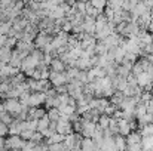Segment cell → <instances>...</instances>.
I'll list each match as a JSON object with an SVG mask.
<instances>
[{"instance_id":"obj_25","label":"cell","mask_w":153,"mask_h":151,"mask_svg":"<svg viewBox=\"0 0 153 151\" xmlns=\"http://www.w3.org/2000/svg\"><path fill=\"white\" fill-rule=\"evenodd\" d=\"M131 73H132L134 76H138V74H141V73H144V68H143V65H141V62H140V61H135V62L132 64V68H131Z\"/></svg>"},{"instance_id":"obj_3","label":"cell","mask_w":153,"mask_h":151,"mask_svg":"<svg viewBox=\"0 0 153 151\" xmlns=\"http://www.w3.org/2000/svg\"><path fill=\"white\" fill-rule=\"evenodd\" d=\"M80 122H82V130H80V135H83V138H92L94 136V132L97 129V123L94 122H89L83 117H80Z\"/></svg>"},{"instance_id":"obj_30","label":"cell","mask_w":153,"mask_h":151,"mask_svg":"<svg viewBox=\"0 0 153 151\" xmlns=\"http://www.w3.org/2000/svg\"><path fill=\"white\" fill-rule=\"evenodd\" d=\"M108 120H110V117H108V116L101 114V116H100V119H98V122H97V124H98L101 129H107V126H108Z\"/></svg>"},{"instance_id":"obj_2","label":"cell","mask_w":153,"mask_h":151,"mask_svg":"<svg viewBox=\"0 0 153 151\" xmlns=\"http://www.w3.org/2000/svg\"><path fill=\"white\" fill-rule=\"evenodd\" d=\"M4 141H6L7 150H12V151H22L25 142H27V141H24L19 135H10V136H9L7 139H4Z\"/></svg>"},{"instance_id":"obj_1","label":"cell","mask_w":153,"mask_h":151,"mask_svg":"<svg viewBox=\"0 0 153 151\" xmlns=\"http://www.w3.org/2000/svg\"><path fill=\"white\" fill-rule=\"evenodd\" d=\"M3 107H4V110L15 119V117L21 113V110H22L24 105L16 99V98H7V99H4V102H3Z\"/></svg>"},{"instance_id":"obj_22","label":"cell","mask_w":153,"mask_h":151,"mask_svg":"<svg viewBox=\"0 0 153 151\" xmlns=\"http://www.w3.org/2000/svg\"><path fill=\"white\" fill-rule=\"evenodd\" d=\"M141 150H153V136H141Z\"/></svg>"},{"instance_id":"obj_41","label":"cell","mask_w":153,"mask_h":151,"mask_svg":"<svg viewBox=\"0 0 153 151\" xmlns=\"http://www.w3.org/2000/svg\"><path fill=\"white\" fill-rule=\"evenodd\" d=\"M1 83H3V79H1V77H0V85H1Z\"/></svg>"},{"instance_id":"obj_11","label":"cell","mask_w":153,"mask_h":151,"mask_svg":"<svg viewBox=\"0 0 153 151\" xmlns=\"http://www.w3.org/2000/svg\"><path fill=\"white\" fill-rule=\"evenodd\" d=\"M126 145H135V144H140L141 142V133L140 130H131L126 136Z\"/></svg>"},{"instance_id":"obj_26","label":"cell","mask_w":153,"mask_h":151,"mask_svg":"<svg viewBox=\"0 0 153 151\" xmlns=\"http://www.w3.org/2000/svg\"><path fill=\"white\" fill-rule=\"evenodd\" d=\"M89 3H91L95 9H98L100 12H102L104 7L107 6V0H89Z\"/></svg>"},{"instance_id":"obj_31","label":"cell","mask_w":153,"mask_h":151,"mask_svg":"<svg viewBox=\"0 0 153 151\" xmlns=\"http://www.w3.org/2000/svg\"><path fill=\"white\" fill-rule=\"evenodd\" d=\"M122 3L123 0H107V6H110L113 10H117L122 7Z\"/></svg>"},{"instance_id":"obj_18","label":"cell","mask_w":153,"mask_h":151,"mask_svg":"<svg viewBox=\"0 0 153 151\" xmlns=\"http://www.w3.org/2000/svg\"><path fill=\"white\" fill-rule=\"evenodd\" d=\"M113 141H114V145L117 147V150L119 151H125L126 150V139H125V136H122V135H114L113 136Z\"/></svg>"},{"instance_id":"obj_35","label":"cell","mask_w":153,"mask_h":151,"mask_svg":"<svg viewBox=\"0 0 153 151\" xmlns=\"http://www.w3.org/2000/svg\"><path fill=\"white\" fill-rule=\"evenodd\" d=\"M4 46L9 48V49H12L13 46H16V39H15V37H6V43H4Z\"/></svg>"},{"instance_id":"obj_40","label":"cell","mask_w":153,"mask_h":151,"mask_svg":"<svg viewBox=\"0 0 153 151\" xmlns=\"http://www.w3.org/2000/svg\"><path fill=\"white\" fill-rule=\"evenodd\" d=\"M31 1H36V3H40V1H43V0H31Z\"/></svg>"},{"instance_id":"obj_32","label":"cell","mask_w":153,"mask_h":151,"mask_svg":"<svg viewBox=\"0 0 153 151\" xmlns=\"http://www.w3.org/2000/svg\"><path fill=\"white\" fill-rule=\"evenodd\" d=\"M48 151H68V150L64 147L62 142H59V144H51V145H48Z\"/></svg>"},{"instance_id":"obj_13","label":"cell","mask_w":153,"mask_h":151,"mask_svg":"<svg viewBox=\"0 0 153 151\" xmlns=\"http://www.w3.org/2000/svg\"><path fill=\"white\" fill-rule=\"evenodd\" d=\"M80 148L83 151H97L95 142H94L92 138H82V141H80Z\"/></svg>"},{"instance_id":"obj_7","label":"cell","mask_w":153,"mask_h":151,"mask_svg":"<svg viewBox=\"0 0 153 151\" xmlns=\"http://www.w3.org/2000/svg\"><path fill=\"white\" fill-rule=\"evenodd\" d=\"M48 80L51 82L52 86L58 88V86H62L67 83V77H65V73H55V71H49V77Z\"/></svg>"},{"instance_id":"obj_4","label":"cell","mask_w":153,"mask_h":151,"mask_svg":"<svg viewBox=\"0 0 153 151\" xmlns=\"http://www.w3.org/2000/svg\"><path fill=\"white\" fill-rule=\"evenodd\" d=\"M45 101H46L45 92H30L27 99V107H40L42 104H45Z\"/></svg>"},{"instance_id":"obj_5","label":"cell","mask_w":153,"mask_h":151,"mask_svg":"<svg viewBox=\"0 0 153 151\" xmlns=\"http://www.w3.org/2000/svg\"><path fill=\"white\" fill-rule=\"evenodd\" d=\"M51 40H52L51 34H48V33H45V31H39L37 36L34 37V45H36V48L43 49V48H46V46L51 43Z\"/></svg>"},{"instance_id":"obj_15","label":"cell","mask_w":153,"mask_h":151,"mask_svg":"<svg viewBox=\"0 0 153 151\" xmlns=\"http://www.w3.org/2000/svg\"><path fill=\"white\" fill-rule=\"evenodd\" d=\"M10 56H12V49H9V48H6V46L1 48V49H0V65L9 64Z\"/></svg>"},{"instance_id":"obj_27","label":"cell","mask_w":153,"mask_h":151,"mask_svg":"<svg viewBox=\"0 0 153 151\" xmlns=\"http://www.w3.org/2000/svg\"><path fill=\"white\" fill-rule=\"evenodd\" d=\"M107 52H108V48L102 42H97V45H95V55H105Z\"/></svg>"},{"instance_id":"obj_28","label":"cell","mask_w":153,"mask_h":151,"mask_svg":"<svg viewBox=\"0 0 153 151\" xmlns=\"http://www.w3.org/2000/svg\"><path fill=\"white\" fill-rule=\"evenodd\" d=\"M107 129H108L113 135H117V120H116V119H113V117H110Z\"/></svg>"},{"instance_id":"obj_38","label":"cell","mask_w":153,"mask_h":151,"mask_svg":"<svg viewBox=\"0 0 153 151\" xmlns=\"http://www.w3.org/2000/svg\"><path fill=\"white\" fill-rule=\"evenodd\" d=\"M6 37L7 36H0V49L4 48V43H6Z\"/></svg>"},{"instance_id":"obj_10","label":"cell","mask_w":153,"mask_h":151,"mask_svg":"<svg viewBox=\"0 0 153 151\" xmlns=\"http://www.w3.org/2000/svg\"><path fill=\"white\" fill-rule=\"evenodd\" d=\"M129 132H131L129 122L126 119H117V133L122 136H126Z\"/></svg>"},{"instance_id":"obj_19","label":"cell","mask_w":153,"mask_h":151,"mask_svg":"<svg viewBox=\"0 0 153 151\" xmlns=\"http://www.w3.org/2000/svg\"><path fill=\"white\" fill-rule=\"evenodd\" d=\"M147 113V108H146V104H137L135 105V108H134V117L138 120V119H141L144 114Z\"/></svg>"},{"instance_id":"obj_33","label":"cell","mask_w":153,"mask_h":151,"mask_svg":"<svg viewBox=\"0 0 153 151\" xmlns=\"http://www.w3.org/2000/svg\"><path fill=\"white\" fill-rule=\"evenodd\" d=\"M137 56L138 55H135V53H132V52H125V56H123V61H128V62H135L137 61Z\"/></svg>"},{"instance_id":"obj_21","label":"cell","mask_w":153,"mask_h":151,"mask_svg":"<svg viewBox=\"0 0 153 151\" xmlns=\"http://www.w3.org/2000/svg\"><path fill=\"white\" fill-rule=\"evenodd\" d=\"M49 123H51V120L48 119V116H45V117H42V119H39L37 120V132H43V130H46L48 127H49Z\"/></svg>"},{"instance_id":"obj_42","label":"cell","mask_w":153,"mask_h":151,"mask_svg":"<svg viewBox=\"0 0 153 151\" xmlns=\"http://www.w3.org/2000/svg\"><path fill=\"white\" fill-rule=\"evenodd\" d=\"M80 1H85V3H88V1H89V0H80Z\"/></svg>"},{"instance_id":"obj_36","label":"cell","mask_w":153,"mask_h":151,"mask_svg":"<svg viewBox=\"0 0 153 151\" xmlns=\"http://www.w3.org/2000/svg\"><path fill=\"white\" fill-rule=\"evenodd\" d=\"M4 135H7V124L0 122V138H3Z\"/></svg>"},{"instance_id":"obj_16","label":"cell","mask_w":153,"mask_h":151,"mask_svg":"<svg viewBox=\"0 0 153 151\" xmlns=\"http://www.w3.org/2000/svg\"><path fill=\"white\" fill-rule=\"evenodd\" d=\"M125 99V95H123V92H119V91H116L111 96H110V104L111 105H114L116 108H119V105L123 102Z\"/></svg>"},{"instance_id":"obj_37","label":"cell","mask_w":153,"mask_h":151,"mask_svg":"<svg viewBox=\"0 0 153 151\" xmlns=\"http://www.w3.org/2000/svg\"><path fill=\"white\" fill-rule=\"evenodd\" d=\"M147 74H149V77H150V80H152V83H153V64L147 68V71H146Z\"/></svg>"},{"instance_id":"obj_29","label":"cell","mask_w":153,"mask_h":151,"mask_svg":"<svg viewBox=\"0 0 153 151\" xmlns=\"http://www.w3.org/2000/svg\"><path fill=\"white\" fill-rule=\"evenodd\" d=\"M0 122H3L4 124H10L12 122H13V117L7 113V111H3V113H0Z\"/></svg>"},{"instance_id":"obj_39","label":"cell","mask_w":153,"mask_h":151,"mask_svg":"<svg viewBox=\"0 0 153 151\" xmlns=\"http://www.w3.org/2000/svg\"><path fill=\"white\" fill-rule=\"evenodd\" d=\"M150 18L153 19V9H150Z\"/></svg>"},{"instance_id":"obj_20","label":"cell","mask_w":153,"mask_h":151,"mask_svg":"<svg viewBox=\"0 0 153 151\" xmlns=\"http://www.w3.org/2000/svg\"><path fill=\"white\" fill-rule=\"evenodd\" d=\"M64 138H65L64 135L53 132L51 136H49L48 139H45V141H46V145H51V144H59V142H62V141H64Z\"/></svg>"},{"instance_id":"obj_6","label":"cell","mask_w":153,"mask_h":151,"mask_svg":"<svg viewBox=\"0 0 153 151\" xmlns=\"http://www.w3.org/2000/svg\"><path fill=\"white\" fill-rule=\"evenodd\" d=\"M108 105H110V101L107 99V98H92V99L89 101V108L97 110L100 114L104 113V110H105Z\"/></svg>"},{"instance_id":"obj_12","label":"cell","mask_w":153,"mask_h":151,"mask_svg":"<svg viewBox=\"0 0 153 151\" xmlns=\"http://www.w3.org/2000/svg\"><path fill=\"white\" fill-rule=\"evenodd\" d=\"M49 65H51V71H55V73H64L65 71V64L59 58H53Z\"/></svg>"},{"instance_id":"obj_8","label":"cell","mask_w":153,"mask_h":151,"mask_svg":"<svg viewBox=\"0 0 153 151\" xmlns=\"http://www.w3.org/2000/svg\"><path fill=\"white\" fill-rule=\"evenodd\" d=\"M122 39H123V37L119 36L117 33H111L110 36H107L105 39H102L101 42L108 48V49H111V48H114V46H119V43H120Z\"/></svg>"},{"instance_id":"obj_24","label":"cell","mask_w":153,"mask_h":151,"mask_svg":"<svg viewBox=\"0 0 153 151\" xmlns=\"http://www.w3.org/2000/svg\"><path fill=\"white\" fill-rule=\"evenodd\" d=\"M141 136H153V123H149L140 129Z\"/></svg>"},{"instance_id":"obj_23","label":"cell","mask_w":153,"mask_h":151,"mask_svg":"<svg viewBox=\"0 0 153 151\" xmlns=\"http://www.w3.org/2000/svg\"><path fill=\"white\" fill-rule=\"evenodd\" d=\"M46 116H48V119H49L51 122H58V119H59V111H58V108H49V110L46 111Z\"/></svg>"},{"instance_id":"obj_34","label":"cell","mask_w":153,"mask_h":151,"mask_svg":"<svg viewBox=\"0 0 153 151\" xmlns=\"http://www.w3.org/2000/svg\"><path fill=\"white\" fill-rule=\"evenodd\" d=\"M33 135H34V132H33V130H22V132L19 133V136H21L24 141H31Z\"/></svg>"},{"instance_id":"obj_9","label":"cell","mask_w":153,"mask_h":151,"mask_svg":"<svg viewBox=\"0 0 153 151\" xmlns=\"http://www.w3.org/2000/svg\"><path fill=\"white\" fill-rule=\"evenodd\" d=\"M46 116V111L42 107H30L28 108V117L27 120H39Z\"/></svg>"},{"instance_id":"obj_17","label":"cell","mask_w":153,"mask_h":151,"mask_svg":"<svg viewBox=\"0 0 153 151\" xmlns=\"http://www.w3.org/2000/svg\"><path fill=\"white\" fill-rule=\"evenodd\" d=\"M16 50H19V52L28 55V53H31L34 49H33V45H31V43H27V42L19 40V42H16Z\"/></svg>"},{"instance_id":"obj_43","label":"cell","mask_w":153,"mask_h":151,"mask_svg":"<svg viewBox=\"0 0 153 151\" xmlns=\"http://www.w3.org/2000/svg\"><path fill=\"white\" fill-rule=\"evenodd\" d=\"M0 67H1V65H0Z\"/></svg>"},{"instance_id":"obj_14","label":"cell","mask_w":153,"mask_h":151,"mask_svg":"<svg viewBox=\"0 0 153 151\" xmlns=\"http://www.w3.org/2000/svg\"><path fill=\"white\" fill-rule=\"evenodd\" d=\"M58 111H59L61 116L70 117V116H73V114L76 113V107H74V105H70V104H62V105L58 107Z\"/></svg>"}]
</instances>
